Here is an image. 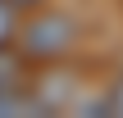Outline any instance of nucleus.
<instances>
[{
	"label": "nucleus",
	"mask_w": 123,
	"mask_h": 118,
	"mask_svg": "<svg viewBox=\"0 0 123 118\" xmlns=\"http://www.w3.org/2000/svg\"><path fill=\"white\" fill-rule=\"evenodd\" d=\"M73 41H78V23L68 14H37L18 32V50L27 59H59Z\"/></svg>",
	"instance_id": "obj_1"
},
{
	"label": "nucleus",
	"mask_w": 123,
	"mask_h": 118,
	"mask_svg": "<svg viewBox=\"0 0 123 118\" xmlns=\"http://www.w3.org/2000/svg\"><path fill=\"white\" fill-rule=\"evenodd\" d=\"M9 36H14V5H5V0H0V45H5Z\"/></svg>",
	"instance_id": "obj_2"
},
{
	"label": "nucleus",
	"mask_w": 123,
	"mask_h": 118,
	"mask_svg": "<svg viewBox=\"0 0 123 118\" xmlns=\"http://www.w3.org/2000/svg\"><path fill=\"white\" fill-rule=\"evenodd\" d=\"M105 109H110V114H123V82L110 91V96H105Z\"/></svg>",
	"instance_id": "obj_3"
},
{
	"label": "nucleus",
	"mask_w": 123,
	"mask_h": 118,
	"mask_svg": "<svg viewBox=\"0 0 123 118\" xmlns=\"http://www.w3.org/2000/svg\"><path fill=\"white\" fill-rule=\"evenodd\" d=\"M14 5H37V0H14Z\"/></svg>",
	"instance_id": "obj_4"
}]
</instances>
